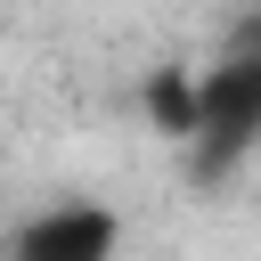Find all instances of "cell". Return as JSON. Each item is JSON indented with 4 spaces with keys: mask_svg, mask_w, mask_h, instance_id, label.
Returning <instances> with one entry per match:
<instances>
[{
    "mask_svg": "<svg viewBox=\"0 0 261 261\" xmlns=\"http://www.w3.org/2000/svg\"><path fill=\"white\" fill-rule=\"evenodd\" d=\"M114 253H122V220H114L106 204L65 196V204H41V212L8 237L0 261H114Z\"/></svg>",
    "mask_w": 261,
    "mask_h": 261,
    "instance_id": "2",
    "label": "cell"
},
{
    "mask_svg": "<svg viewBox=\"0 0 261 261\" xmlns=\"http://www.w3.org/2000/svg\"><path fill=\"white\" fill-rule=\"evenodd\" d=\"M188 171L196 179H228L253 147H261V33H245L228 57H212L196 73V106H188Z\"/></svg>",
    "mask_w": 261,
    "mask_h": 261,
    "instance_id": "1",
    "label": "cell"
},
{
    "mask_svg": "<svg viewBox=\"0 0 261 261\" xmlns=\"http://www.w3.org/2000/svg\"><path fill=\"white\" fill-rule=\"evenodd\" d=\"M188 106H196V65H163V73L147 82V114H155V130L188 139Z\"/></svg>",
    "mask_w": 261,
    "mask_h": 261,
    "instance_id": "3",
    "label": "cell"
}]
</instances>
